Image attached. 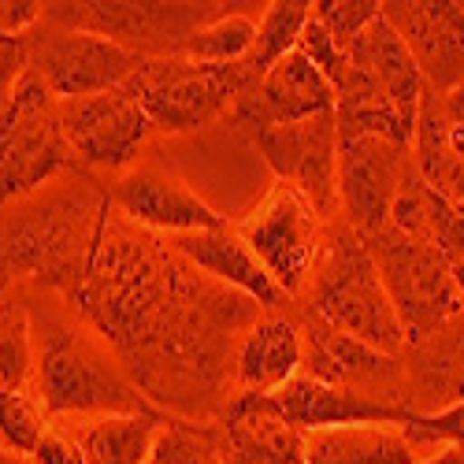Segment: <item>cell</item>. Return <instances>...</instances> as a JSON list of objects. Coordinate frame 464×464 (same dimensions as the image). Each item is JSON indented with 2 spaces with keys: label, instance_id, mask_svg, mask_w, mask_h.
Here are the masks:
<instances>
[{
  "label": "cell",
  "instance_id": "34",
  "mask_svg": "<svg viewBox=\"0 0 464 464\" xmlns=\"http://www.w3.org/2000/svg\"><path fill=\"white\" fill-rule=\"evenodd\" d=\"M30 460H34V464H86L79 442H74L63 428H56V423L49 428V435L37 442V450L30 453Z\"/></svg>",
  "mask_w": 464,
  "mask_h": 464
},
{
  "label": "cell",
  "instance_id": "32",
  "mask_svg": "<svg viewBox=\"0 0 464 464\" xmlns=\"http://www.w3.org/2000/svg\"><path fill=\"white\" fill-rule=\"evenodd\" d=\"M297 53L313 63L324 79L331 82V90L338 93V86L345 82V71H350V56H345V49L331 37V30L313 15L304 23L301 37H297Z\"/></svg>",
  "mask_w": 464,
  "mask_h": 464
},
{
  "label": "cell",
  "instance_id": "3",
  "mask_svg": "<svg viewBox=\"0 0 464 464\" xmlns=\"http://www.w3.org/2000/svg\"><path fill=\"white\" fill-rule=\"evenodd\" d=\"M26 304L34 327V398L53 423L160 412L67 297L53 290H26Z\"/></svg>",
  "mask_w": 464,
  "mask_h": 464
},
{
  "label": "cell",
  "instance_id": "11",
  "mask_svg": "<svg viewBox=\"0 0 464 464\" xmlns=\"http://www.w3.org/2000/svg\"><path fill=\"white\" fill-rule=\"evenodd\" d=\"M60 127L74 164L101 179H120L123 171H130L145 141L157 134L127 86L79 101H60Z\"/></svg>",
  "mask_w": 464,
  "mask_h": 464
},
{
  "label": "cell",
  "instance_id": "35",
  "mask_svg": "<svg viewBox=\"0 0 464 464\" xmlns=\"http://www.w3.org/2000/svg\"><path fill=\"white\" fill-rule=\"evenodd\" d=\"M23 71H26V37L0 34V101H5L8 90L23 79Z\"/></svg>",
  "mask_w": 464,
  "mask_h": 464
},
{
  "label": "cell",
  "instance_id": "1",
  "mask_svg": "<svg viewBox=\"0 0 464 464\" xmlns=\"http://www.w3.org/2000/svg\"><path fill=\"white\" fill-rule=\"evenodd\" d=\"M168 416L216 420L235 398V353L264 308L208 279L168 235L108 212L86 276L67 297Z\"/></svg>",
  "mask_w": 464,
  "mask_h": 464
},
{
  "label": "cell",
  "instance_id": "8",
  "mask_svg": "<svg viewBox=\"0 0 464 464\" xmlns=\"http://www.w3.org/2000/svg\"><path fill=\"white\" fill-rule=\"evenodd\" d=\"M230 5H160V0H79V5H45V19L67 30L101 34L145 60L179 56L198 30L216 23Z\"/></svg>",
  "mask_w": 464,
  "mask_h": 464
},
{
  "label": "cell",
  "instance_id": "27",
  "mask_svg": "<svg viewBox=\"0 0 464 464\" xmlns=\"http://www.w3.org/2000/svg\"><path fill=\"white\" fill-rule=\"evenodd\" d=\"M0 391H34V327L26 294H0Z\"/></svg>",
  "mask_w": 464,
  "mask_h": 464
},
{
  "label": "cell",
  "instance_id": "16",
  "mask_svg": "<svg viewBox=\"0 0 464 464\" xmlns=\"http://www.w3.org/2000/svg\"><path fill=\"white\" fill-rule=\"evenodd\" d=\"M334 111V90L324 74L308 63L297 49L283 56L272 71L264 74L256 86H249L238 104L230 108L227 127L253 141L256 134L272 130V127H290L316 120V115Z\"/></svg>",
  "mask_w": 464,
  "mask_h": 464
},
{
  "label": "cell",
  "instance_id": "6",
  "mask_svg": "<svg viewBox=\"0 0 464 464\" xmlns=\"http://www.w3.org/2000/svg\"><path fill=\"white\" fill-rule=\"evenodd\" d=\"M253 86L242 63L208 67L186 56H152L127 79V90L145 108L152 130L193 134L212 123H227L230 108Z\"/></svg>",
  "mask_w": 464,
  "mask_h": 464
},
{
  "label": "cell",
  "instance_id": "13",
  "mask_svg": "<svg viewBox=\"0 0 464 464\" xmlns=\"http://www.w3.org/2000/svg\"><path fill=\"white\" fill-rule=\"evenodd\" d=\"M297 324L304 334V375H313L320 382L342 386V391L368 394L382 405L409 409L405 405V368L401 357L379 353L368 342L334 331L320 316H313L308 308H297ZM412 412V409H409Z\"/></svg>",
  "mask_w": 464,
  "mask_h": 464
},
{
  "label": "cell",
  "instance_id": "33",
  "mask_svg": "<svg viewBox=\"0 0 464 464\" xmlns=\"http://www.w3.org/2000/svg\"><path fill=\"white\" fill-rule=\"evenodd\" d=\"M42 19L45 5L37 0H0V34L5 37H26Z\"/></svg>",
  "mask_w": 464,
  "mask_h": 464
},
{
  "label": "cell",
  "instance_id": "17",
  "mask_svg": "<svg viewBox=\"0 0 464 464\" xmlns=\"http://www.w3.org/2000/svg\"><path fill=\"white\" fill-rule=\"evenodd\" d=\"M382 19L409 45L428 90L464 86V0H386Z\"/></svg>",
  "mask_w": 464,
  "mask_h": 464
},
{
  "label": "cell",
  "instance_id": "24",
  "mask_svg": "<svg viewBox=\"0 0 464 464\" xmlns=\"http://www.w3.org/2000/svg\"><path fill=\"white\" fill-rule=\"evenodd\" d=\"M168 412H120V416H90V420H56L74 442L86 464H145L152 453Z\"/></svg>",
  "mask_w": 464,
  "mask_h": 464
},
{
  "label": "cell",
  "instance_id": "9",
  "mask_svg": "<svg viewBox=\"0 0 464 464\" xmlns=\"http://www.w3.org/2000/svg\"><path fill=\"white\" fill-rule=\"evenodd\" d=\"M235 227L264 264V272L276 279V286L290 301H301L308 283H313L331 223L297 189L276 182L264 193V201Z\"/></svg>",
  "mask_w": 464,
  "mask_h": 464
},
{
  "label": "cell",
  "instance_id": "14",
  "mask_svg": "<svg viewBox=\"0 0 464 464\" xmlns=\"http://www.w3.org/2000/svg\"><path fill=\"white\" fill-rule=\"evenodd\" d=\"M111 208L134 227H145L152 235H193V230L227 227V216L216 212L186 179L157 160H141L120 179L108 182Z\"/></svg>",
  "mask_w": 464,
  "mask_h": 464
},
{
  "label": "cell",
  "instance_id": "29",
  "mask_svg": "<svg viewBox=\"0 0 464 464\" xmlns=\"http://www.w3.org/2000/svg\"><path fill=\"white\" fill-rule=\"evenodd\" d=\"M145 464H223L216 423L168 416Z\"/></svg>",
  "mask_w": 464,
  "mask_h": 464
},
{
  "label": "cell",
  "instance_id": "31",
  "mask_svg": "<svg viewBox=\"0 0 464 464\" xmlns=\"http://www.w3.org/2000/svg\"><path fill=\"white\" fill-rule=\"evenodd\" d=\"M313 15L331 30V37L342 49H350L357 37L382 15V5H375V0H316Z\"/></svg>",
  "mask_w": 464,
  "mask_h": 464
},
{
  "label": "cell",
  "instance_id": "22",
  "mask_svg": "<svg viewBox=\"0 0 464 464\" xmlns=\"http://www.w3.org/2000/svg\"><path fill=\"white\" fill-rule=\"evenodd\" d=\"M276 398H279L283 412L304 435L327 431V428H353V423H394V428H405L409 416H412L409 409L382 405V401L357 394V391H342V386L320 382L304 372L297 379H290Z\"/></svg>",
  "mask_w": 464,
  "mask_h": 464
},
{
  "label": "cell",
  "instance_id": "15",
  "mask_svg": "<svg viewBox=\"0 0 464 464\" xmlns=\"http://www.w3.org/2000/svg\"><path fill=\"white\" fill-rule=\"evenodd\" d=\"M412 171V145L394 138H350L338 141V201L342 219L350 223L357 235L386 227L391 205L405 175Z\"/></svg>",
  "mask_w": 464,
  "mask_h": 464
},
{
  "label": "cell",
  "instance_id": "12",
  "mask_svg": "<svg viewBox=\"0 0 464 464\" xmlns=\"http://www.w3.org/2000/svg\"><path fill=\"white\" fill-rule=\"evenodd\" d=\"M264 164L272 168L276 182H286L313 205L327 223L342 219L338 201V123L334 111L316 115V120L272 127L249 141Z\"/></svg>",
  "mask_w": 464,
  "mask_h": 464
},
{
  "label": "cell",
  "instance_id": "19",
  "mask_svg": "<svg viewBox=\"0 0 464 464\" xmlns=\"http://www.w3.org/2000/svg\"><path fill=\"white\" fill-rule=\"evenodd\" d=\"M405 405L435 416L464 405V313L401 350Z\"/></svg>",
  "mask_w": 464,
  "mask_h": 464
},
{
  "label": "cell",
  "instance_id": "28",
  "mask_svg": "<svg viewBox=\"0 0 464 464\" xmlns=\"http://www.w3.org/2000/svg\"><path fill=\"white\" fill-rule=\"evenodd\" d=\"M230 8L216 23H208L205 30L193 34L179 56H186L193 63H208V67L242 63L253 53V42H256V19L249 12H230Z\"/></svg>",
  "mask_w": 464,
  "mask_h": 464
},
{
  "label": "cell",
  "instance_id": "2",
  "mask_svg": "<svg viewBox=\"0 0 464 464\" xmlns=\"http://www.w3.org/2000/svg\"><path fill=\"white\" fill-rule=\"evenodd\" d=\"M108 212V182L82 168L23 201L0 205V294L19 283L71 297L86 276Z\"/></svg>",
  "mask_w": 464,
  "mask_h": 464
},
{
  "label": "cell",
  "instance_id": "10",
  "mask_svg": "<svg viewBox=\"0 0 464 464\" xmlns=\"http://www.w3.org/2000/svg\"><path fill=\"white\" fill-rule=\"evenodd\" d=\"M145 56L108 42L101 34L67 30L42 19L26 34V67L60 101H79L127 86Z\"/></svg>",
  "mask_w": 464,
  "mask_h": 464
},
{
  "label": "cell",
  "instance_id": "38",
  "mask_svg": "<svg viewBox=\"0 0 464 464\" xmlns=\"http://www.w3.org/2000/svg\"><path fill=\"white\" fill-rule=\"evenodd\" d=\"M460 464H464V457H460Z\"/></svg>",
  "mask_w": 464,
  "mask_h": 464
},
{
  "label": "cell",
  "instance_id": "18",
  "mask_svg": "<svg viewBox=\"0 0 464 464\" xmlns=\"http://www.w3.org/2000/svg\"><path fill=\"white\" fill-rule=\"evenodd\" d=\"M212 423L223 464H304L308 435L283 412L276 394H235Z\"/></svg>",
  "mask_w": 464,
  "mask_h": 464
},
{
  "label": "cell",
  "instance_id": "20",
  "mask_svg": "<svg viewBox=\"0 0 464 464\" xmlns=\"http://www.w3.org/2000/svg\"><path fill=\"white\" fill-rule=\"evenodd\" d=\"M171 246L201 272L230 290L246 294L249 301H256L264 313H279L283 304H290V297L276 286V279L264 272V264L256 260V253L249 249V242L238 235L235 223L216 227V230H193V235H179L171 238Z\"/></svg>",
  "mask_w": 464,
  "mask_h": 464
},
{
  "label": "cell",
  "instance_id": "21",
  "mask_svg": "<svg viewBox=\"0 0 464 464\" xmlns=\"http://www.w3.org/2000/svg\"><path fill=\"white\" fill-rule=\"evenodd\" d=\"M304 372V334L294 313H264L235 353V394H279Z\"/></svg>",
  "mask_w": 464,
  "mask_h": 464
},
{
  "label": "cell",
  "instance_id": "30",
  "mask_svg": "<svg viewBox=\"0 0 464 464\" xmlns=\"http://www.w3.org/2000/svg\"><path fill=\"white\" fill-rule=\"evenodd\" d=\"M53 428L34 391H0V450L30 457Z\"/></svg>",
  "mask_w": 464,
  "mask_h": 464
},
{
  "label": "cell",
  "instance_id": "25",
  "mask_svg": "<svg viewBox=\"0 0 464 464\" xmlns=\"http://www.w3.org/2000/svg\"><path fill=\"white\" fill-rule=\"evenodd\" d=\"M409 435L394 423H353V428L308 431L304 464H423Z\"/></svg>",
  "mask_w": 464,
  "mask_h": 464
},
{
  "label": "cell",
  "instance_id": "4",
  "mask_svg": "<svg viewBox=\"0 0 464 464\" xmlns=\"http://www.w3.org/2000/svg\"><path fill=\"white\" fill-rule=\"evenodd\" d=\"M301 308H308L334 331L368 342L379 353L401 357L405 350V331L391 304V294L379 279L372 249L345 219H334L327 227V242L313 283L301 297Z\"/></svg>",
  "mask_w": 464,
  "mask_h": 464
},
{
  "label": "cell",
  "instance_id": "5",
  "mask_svg": "<svg viewBox=\"0 0 464 464\" xmlns=\"http://www.w3.org/2000/svg\"><path fill=\"white\" fill-rule=\"evenodd\" d=\"M74 168L60 127V97L26 67L0 101V205L30 198Z\"/></svg>",
  "mask_w": 464,
  "mask_h": 464
},
{
  "label": "cell",
  "instance_id": "26",
  "mask_svg": "<svg viewBox=\"0 0 464 464\" xmlns=\"http://www.w3.org/2000/svg\"><path fill=\"white\" fill-rule=\"evenodd\" d=\"M308 19H313V5H304V0H276V5L264 8V15L256 19L253 53L242 60V67H246V74L253 79V86L283 56H290L297 49V37H301V30H304Z\"/></svg>",
  "mask_w": 464,
  "mask_h": 464
},
{
  "label": "cell",
  "instance_id": "23",
  "mask_svg": "<svg viewBox=\"0 0 464 464\" xmlns=\"http://www.w3.org/2000/svg\"><path fill=\"white\" fill-rule=\"evenodd\" d=\"M386 223H391L394 230H401L405 238H416L423 246L439 249L450 264L464 260V208H457L435 186L423 182L416 164L405 175Z\"/></svg>",
  "mask_w": 464,
  "mask_h": 464
},
{
  "label": "cell",
  "instance_id": "7",
  "mask_svg": "<svg viewBox=\"0 0 464 464\" xmlns=\"http://www.w3.org/2000/svg\"><path fill=\"white\" fill-rule=\"evenodd\" d=\"M372 260L379 267V279L391 294V304L401 320L405 345L431 334L457 313H464L460 290L453 283V264L416 238H405L391 223L364 235Z\"/></svg>",
  "mask_w": 464,
  "mask_h": 464
},
{
  "label": "cell",
  "instance_id": "37",
  "mask_svg": "<svg viewBox=\"0 0 464 464\" xmlns=\"http://www.w3.org/2000/svg\"><path fill=\"white\" fill-rule=\"evenodd\" d=\"M453 283H457L460 301H464V260H457V264H453Z\"/></svg>",
  "mask_w": 464,
  "mask_h": 464
},
{
  "label": "cell",
  "instance_id": "36",
  "mask_svg": "<svg viewBox=\"0 0 464 464\" xmlns=\"http://www.w3.org/2000/svg\"><path fill=\"white\" fill-rule=\"evenodd\" d=\"M460 457H464V450H442V453L428 457L423 464H460Z\"/></svg>",
  "mask_w": 464,
  "mask_h": 464
}]
</instances>
